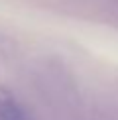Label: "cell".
I'll return each mask as SVG.
<instances>
[{
	"mask_svg": "<svg viewBox=\"0 0 118 120\" xmlns=\"http://www.w3.org/2000/svg\"><path fill=\"white\" fill-rule=\"evenodd\" d=\"M0 120H30V116L12 94L0 91Z\"/></svg>",
	"mask_w": 118,
	"mask_h": 120,
	"instance_id": "cell-1",
	"label": "cell"
}]
</instances>
